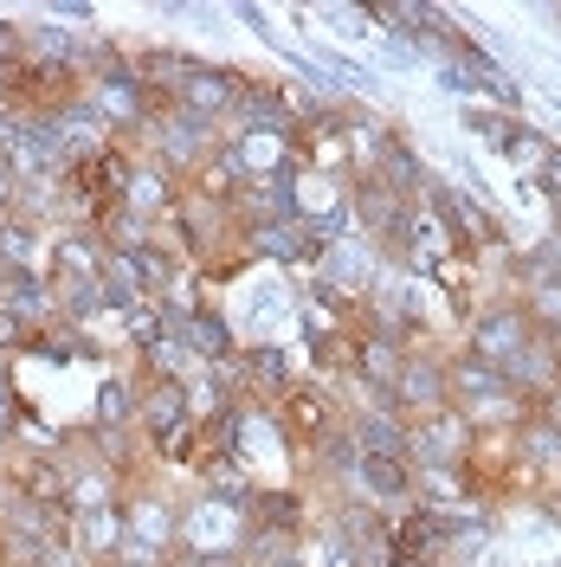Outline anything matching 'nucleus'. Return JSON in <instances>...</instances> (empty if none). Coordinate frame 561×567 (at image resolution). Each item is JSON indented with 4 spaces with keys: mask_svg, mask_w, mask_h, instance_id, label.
<instances>
[{
    "mask_svg": "<svg viewBox=\"0 0 561 567\" xmlns=\"http://www.w3.org/2000/svg\"><path fill=\"white\" fill-rule=\"evenodd\" d=\"M407 354L400 342H387V336H355V381H368V388H394L400 381V368H407Z\"/></svg>",
    "mask_w": 561,
    "mask_h": 567,
    "instance_id": "24",
    "label": "nucleus"
},
{
    "mask_svg": "<svg viewBox=\"0 0 561 567\" xmlns=\"http://www.w3.org/2000/svg\"><path fill=\"white\" fill-rule=\"evenodd\" d=\"M194 413H187V381H169V374H136V439L149 452H162L175 432H187Z\"/></svg>",
    "mask_w": 561,
    "mask_h": 567,
    "instance_id": "8",
    "label": "nucleus"
},
{
    "mask_svg": "<svg viewBox=\"0 0 561 567\" xmlns=\"http://www.w3.org/2000/svg\"><path fill=\"white\" fill-rule=\"evenodd\" d=\"M349 439H355V452H361V458H400V464H407V452H414V425L400 420L394 406H381V413H355Z\"/></svg>",
    "mask_w": 561,
    "mask_h": 567,
    "instance_id": "19",
    "label": "nucleus"
},
{
    "mask_svg": "<svg viewBox=\"0 0 561 567\" xmlns=\"http://www.w3.org/2000/svg\"><path fill=\"white\" fill-rule=\"evenodd\" d=\"M13 200H20V175L0 162V213H13Z\"/></svg>",
    "mask_w": 561,
    "mask_h": 567,
    "instance_id": "28",
    "label": "nucleus"
},
{
    "mask_svg": "<svg viewBox=\"0 0 561 567\" xmlns=\"http://www.w3.org/2000/svg\"><path fill=\"white\" fill-rule=\"evenodd\" d=\"M387 406H394L407 425L446 413V406H452V388H446V349H414V354H407L400 381L387 388Z\"/></svg>",
    "mask_w": 561,
    "mask_h": 567,
    "instance_id": "7",
    "label": "nucleus"
},
{
    "mask_svg": "<svg viewBox=\"0 0 561 567\" xmlns=\"http://www.w3.org/2000/svg\"><path fill=\"white\" fill-rule=\"evenodd\" d=\"M414 503H426V509H484L465 464H420L414 471Z\"/></svg>",
    "mask_w": 561,
    "mask_h": 567,
    "instance_id": "20",
    "label": "nucleus"
},
{
    "mask_svg": "<svg viewBox=\"0 0 561 567\" xmlns=\"http://www.w3.org/2000/svg\"><path fill=\"white\" fill-rule=\"evenodd\" d=\"M349 219H355V233H361L368 246H387L394 226L407 219V200L387 194L381 181H349Z\"/></svg>",
    "mask_w": 561,
    "mask_h": 567,
    "instance_id": "17",
    "label": "nucleus"
},
{
    "mask_svg": "<svg viewBox=\"0 0 561 567\" xmlns=\"http://www.w3.org/2000/svg\"><path fill=\"white\" fill-rule=\"evenodd\" d=\"M84 97H91V110L104 116V130L116 142H130L136 148V136L155 123V97H149V84L136 78V65H130V52H123V65L98 71V78H84Z\"/></svg>",
    "mask_w": 561,
    "mask_h": 567,
    "instance_id": "3",
    "label": "nucleus"
},
{
    "mask_svg": "<svg viewBox=\"0 0 561 567\" xmlns=\"http://www.w3.org/2000/svg\"><path fill=\"white\" fill-rule=\"evenodd\" d=\"M246 368H252V400L258 406H278L284 393H297L310 374V361H304V349H290V342H252L246 349Z\"/></svg>",
    "mask_w": 561,
    "mask_h": 567,
    "instance_id": "12",
    "label": "nucleus"
},
{
    "mask_svg": "<svg viewBox=\"0 0 561 567\" xmlns=\"http://www.w3.org/2000/svg\"><path fill=\"white\" fill-rule=\"evenodd\" d=\"M555 20H561V7H555Z\"/></svg>",
    "mask_w": 561,
    "mask_h": 567,
    "instance_id": "33",
    "label": "nucleus"
},
{
    "mask_svg": "<svg viewBox=\"0 0 561 567\" xmlns=\"http://www.w3.org/2000/svg\"><path fill=\"white\" fill-rule=\"evenodd\" d=\"M175 342L194 354L201 368H213V361H226V354L239 349V336H233V322H226V310H220V303H201L194 317H181L175 322Z\"/></svg>",
    "mask_w": 561,
    "mask_h": 567,
    "instance_id": "18",
    "label": "nucleus"
},
{
    "mask_svg": "<svg viewBox=\"0 0 561 567\" xmlns=\"http://www.w3.org/2000/svg\"><path fill=\"white\" fill-rule=\"evenodd\" d=\"M426 207H432V219L452 233L458 246H465V258H484V251L497 246H510L503 239V219H497L478 194H465V187H452V181H426V194H420Z\"/></svg>",
    "mask_w": 561,
    "mask_h": 567,
    "instance_id": "6",
    "label": "nucleus"
},
{
    "mask_svg": "<svg viewBox=\"0 0 561 567\" xmlns=\"http://www.w3.org/2000/svg\"><path fill=\"white\" fill-rule=\"evenodd\" d=\"M555 336H561V329H555Z\"/></svg>",
    "mask_w": 561,
    "mask_h": 567,
    "instance_id": "35",
    "label": "nucleus"
},
{
    "mask_svg": "<svg viewBox=\"0 0 561 567\" xmlns=\"http://www.w3.org/2000/svg\"><path fill=\"white\" fill-rule=\"evenodd\" d=\"M517 123H523V116H510V110H497V104H465V130H478V136L497 142V148H503V136H510Z\"/></svg>",
    "mask_w": 561,
    "mask_h": 567,
    "instance_id": "26",
    "label": "nucleus"
},
{
    "mask_svg": "<svg viewBox=\"0 0 561 567\" xmlns=\"http://www.w3.org/2000/svg\"><path fill=\"white\" fill-rule=\"evenodd\" d=\"M91 425H98V432H136V374H130V368H110L104 381H98Z\"/></svg>",
    "mask_w": 561,
    "mask_h": 567,
    "instance_id": "22",
    "label": "nucleus"
},
{
    "mask_svg": "<svg viewBox=\"0 0 561 567\" xmlns=\"http://www.w3.org/2000/svg\"><path fill=\"white\" fill-rule=\"evenodd\" d=\"M220 148H226V130H213V123H201V116H187V110H175V104L155 110V123L136 136V155L162 162L175 181H194Z\"/></svg>",
    "mask_w": 561,
    "mask_h": 567,
    "instance_id": "2",
    "label": "nucleus"
},
{
    "mask_svg": "<svg viewBox=\"0 0 561 567\" xmlns=\"http://www.w3.org/2000/svg\"><path fill=\"white\" fill-rule=\"evenodd\" d=\"M246 258L252 265H272L284 278H297V271H316L323 239H316L304 219H272V226H252L246 233Z\"/></svg>",
    "mask_w": 561,
    "mask_h": 567,
    "instance_id": "9",
    "label": "nucleus"
},
{
    "mask_svg": "<svg viewBox=\"0 0 561 567\" xmlns=\"http://www.w3.org/2000/svg\"><path fill=\"white\" fill-rule=\"evenodd\" d=\"M465 452H471V420H465L458 406H446V413H432V420L414 425L407 464H414V471H420V464H465Z\"/></svg>",
    "mask_w": 561,
    "mask_h": 567,
    "instance_id": "16",
    "label": "nucleus"
},
{
    "mask_svg": "<svg viewBox=\"0 0 561 567\" xmlns=\"http://www.w3.org/2000/svg\"><path fill=\"white\" fill-rule=\"evenodd\" d=\"M446 388H452V406H478V400H491V393H503L510 381H503L497 368H484L478 354L452 349V354H446Z\"/></svg>",
    "mask_w": 561,
    "mask_h": 567,
    "instance_id": "23",
    "label": "nucleus"
},
{
    "mask_svg": "<svg viewBox=\"0 0 561 567\" xmlns=\"http://www.w3.org/2000/svg\"><path fill=\"white\" fill-rule=\"evenodd\" d=\"M265 567H310V561H304V548H297V555H278V561H265Z\"/></svg>",
    "mask_w": 561,
    "mask_h": 567,
    "instance_id": "29",
    "label": "nucleus"
},
{
    "mask_svg": "<svg viewBox=\"0 0 561 567\" xmlns=\"http://www.w3.org/2000/svg\"><path fill=\"white\" fill-rule=\"evenodd\" d=\"M104 233H91V226H59L52 233V258H45V278L52 290H84V284L104 278Z\"/></svg>",
    "mask_w": 561,
    "mask_h": 567,
    "instance_id": "11",
    "label": "nucleus"
},
{
    "mask_svg": "<svg viewBox=\"0 0 561 567\" xmlns=\"http://www.w3.org/2000/svg\"><path fill=\"white\" fill-rule=\"evenodd\" d=\"M549 200H561V142H555V155H549V168H542V181H536Z\"/></svg>",
    "mask_w": 561,
    "mask_h": 567,
    "instance_id": "27",
    "label": "nucleus"
},
{
    "mask_svg": "<svg viewBox=\"0 0 561 567\" xmlns=\"http://www.w3.org/2000/svg\"><path fill=\"white\" fill-rule=\"evenodd\" d=\"M239 91H246V71L239 65H194V78L181 84L175 110H187V116H201V123H213V130H226L233 123V110H239Z\"/></svg>",
    "mask_w": 561,
    "mask_h": 567,
    "instance_id": "10",
    "label": "nucleus"
},
{
    "mask_svg": "<svg viewBox=\"0 0 561 567\" xmlns=\"http://www.w3.org/2000/svg\"><path fill=\"white\" fill-rule=\"evenodd\" d=\"M181 548V496H169L162 484H136L123 496V555L130 567H169V555Z\"/></svg>",
    "mask_w": 561,
    "mask_h": 567,
    "instance_id": "1",
    "label": "nucleus"
},
{
    "mask_svg": "<svg viewBox=\"0 0 561 567\" xmlns=\"http://www.w3.org/2000/svg\"><path fill=\"white\" fill-rule=\"evenodd\" d=\"M343 496H361L368 509L394 516V509H407V503H414V464H400V458H355Z\"/></svg>",
    "mask_w": 561,
    "mask_h": 567,
    "instance_id": "13",
    "label": "nucleus"
},
{
    "mask_svg": "<svg viewBox=\"0 0 561 567\" xmlns=\"http://www.w3.org/2000/svg\"><path fill=\"white\" fill-rule=\"evenodd\" d=\"M387 567H414V561H387Z\"/></svg>",
    "mask_w": 561,
    "mask_h": 567,
    "instance_id": "31",
    "label": "nucleus"
},
{
    "mask_svg": "<svg viewBox=\"0 0 561 567\" xmlns=\"http://www.w3.org/2000/svg\"><path fill=\"white\" fill-rule=\"evenodd\" d=\"M536 336H542V329L529 322V310L517 303V297H491L478 317L465 322V354H478L484 368L503 374L510 361H523V349L536 342Z\"/></svg>",
    "mask_w": 561,
    "mask_h": 567,
    "instance_id": "5",
    "label": "nucleus"
},
{
    "mask_svg": "<svg viewBox=\"0 0 561 567\" xmlns=\"http://www.w3.org/2000/svg\"><path fill=\"white\" fill-rule=\"evenodd\" d=\"M181 200V181L162 168V162H149V155H130V181H123V213H136L149 226H169V213Z\"/></svg>",
    "mask_w": 561,
    "mask_h": 567,
    "instance_id": "15",
    "label": "nucleus"
},
{
    "mask_svg": "<svg viewBox=\"0 0 561 567\" xmlns=\"http://www.w3.org/2000/svg\"><path fill=\"white\" fill-rule=\"evenodd\" d=\"M65 548L84 567H116V555H123V503L116 509H71Z\"/></svg>",
    "mask_w": 561,
    "mask_h": 567,
    "instance_id": "14",
    "label": "nucleus"
},
{
    "mask_svg": "<svg viewBox=\"0 0 561 567\" xmlns=\"http://www.w3.org/2000/svg\"><path fill=\"white\" fill-rule=\"evenodd\" d=\"M549 567H561V561H549Z\"/></svg>",
    "mask_w": 561,
    "mask_h": 567,
    "instance_id": "34",
    "label": "nucleus"
},
{
    "mask_svg": "<svg viewBox=\"0 0 561 567\" xmlns=\"http://www.w3.org/2000/svg\"><path fill=\"white\" fill-rule=\"evenodd\" d=\"M555 219H561V200H555Z\"/></svg>",
    "mask_w": 561,
    "mask_h": 567,
    "instance_id": "32",
    "label": "nucleus"
},
{
    "mask_svg": "<svg viewBox=\"0 0 561 567\" xmlns=\"http://www.w3.org/2000/svg\"><path fill=\"white\" fill-rule=\"evenodd\" d=\"M355 181H381L387 194H400L407 207H420V194H426V168H420V155H414L407 136L387 142V155L375 162V175H355Z\"/></svg>",
    "mask_w": 561,
    "mask_h": 567,
    "instance_id": "21",
    "label": "nucleus"
},
{
    "mask_svg": "<svg viewBox=\"0 0 561 567\" xmlns=\"http://www.w3.org/2000/svg\"><path fill=\"white\" fill-rule=\"evenodd\" d=\"M497 155L517 168V181H542L549 155H555V136H549V130H529V123H517V130L503 136V148H497Z\"/></svg>",
    "mask_w": 561,
    "mask_h": 567,
    "instance_id": "25",
    "label": "nucleus"
},
{
    "mask_svg": "<svg viewBox=\"0 0 561 567\" xmlns=\"http://www.w3.org/2000/svg\"><path fill=\"white\" fill-rule=\"evenodd\" d=\"M542 503H549V516H555V523H561V496H542Z\"/></svg>",
    "mask_w": 561,
    "mask_h": 567,
    "instance_id": "30",
    "label": "nucleus"
},
{
    "mask_svg": "<svg viewBox=\"0 0 561 567\" xmlns=\"http://www.w3.org/2000/svg\"><path fill=\"white\" fill-rule=\"evenodd\" d=\"M252 542V516L226 496H181V548L187 555H246Z\"/></svg>",
    "mask_w": 561,
    "mask_h": 567,
    "instance_id": "4",
    "label": "nucleus"
}]
</instances>
